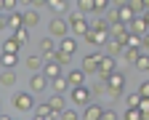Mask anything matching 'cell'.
Returning <instances> with one entry per match:
<instances>
[{
	"label": "cell",
	"mask_w": 149,
	"mask_h": 120,
	"mask_svg": "<svg viewBox=\"0 0 149 120\" xmlns=\"http://www.w3.org/2000/svg\"><path fill=\"white\" fill-rule=\"evenodd\" d=\"M67 24H69V32L83 35V32L88 29V19H85V13H80L77 8H74V11H69V16H67Z\"/></svg>",
	"instance_id": "6da1fadb"
},
{
	"label": "cell",
	"mask_w": 149,
	"mask_h": 120,
	"mask_svg": "<svg viewBox=\"0 0 149 120\" xmlns=\"http://www.w3.org/2000/svg\"><path fill=\"white\" fill-rule=\"evenodd\" d=\"M45 88H48V77H45L40 69L32 72V77H29V91H32V93H43Z\"/></svg>",
	"instance_id": "ba28073f"
},
{
	"label": "cell",
	"mask_w": 149,
	"mask_h": 120,
	"mask_svg": "<svg viewBox=\"0 0 149 120\" xmlns=\"http://www.w3.org/2000/svg\"><path fill=\"white\" fill-rule=\"evenodd\" d=\"M0 29H6V16L0 13Z\"/></svg>",
	"instance_id": "ee69618b"
},
{
	"label": "cell",
	"mask_w": 149,
	"mask_h": 120,
	"mask_svg": "<svg viewBox=\"0 0 149 120\" xmlns=\"http://www.w3.org/2000/svg\"><path fill=\"white\" fill-rule=\"evenodd\" d=\"M109 37H115L117 43H123V46H125V40H128V27H125L123 22L109 24Z\"/></svg>",
	"instance_id": "30bf717a"
},
{
	"label": "cell",
	"mask_w": 149,
	"mask_h": 120,
	"mask_svg": "<svg viewBox=\"0 0 149 120\" xmlns=\"http://www.w3.org/2000/svg\"><path fill=\"white\" fill-rule=\"evenodd\" d=\"M64 77H67V86H80V83H85V72L83 69H69V72H64Z\"/></svg>",
	"instance_id": "4fadbf2b"
},
{
	"label": "cell",
	"mask_w": 149,
	"mask_h": 120,
	"mask_svg": "<svg viewBox=\"0 0 149 120\" xmlns=\"http://www.w3.org/2000/svg\"><path fill=\"white\" fill-rule=\"evenodd\" d=\"M19 64V53H8V51H3V53H0V67H16Z\"/></svg>",
	"instance_id": "7402d4cb"
},
{
	"label": "cell",
	"mask_w": 149,
	"mask_h": 120,
	"mask_svg": "<svg viewBox=\"0 0 149 120\" xmlns=\"http://www.w3.org/2000/svg\"><path fill=\"white\" fill-rule=\"evenodd\" d=\"M24 64H27L29 72H37V69L43 67V56H27V62H24Z\"/></svg>",
	"instance_id": "4316f807"
},
{
	"label": "cell",
	"mask_w": 149,
	"mask_h": 120,
	"mask_svg": "<svg viewBox=\"0 0 149 120\" xmlns=\"http://www.w3.org/2000/svg\"><path fill=\"white\" fill-rule=\"evenodd\" d=\"M45 8H51L53 13H61L67 11V0H45Z\"/></svg>",
	"instance_id": "484cf974"
},
{
	"label": "cell",
	"mask_w": 149,
	"mask_h": 120,
	"mask_svg": "<svg viewBox=\"0 0 149 120\" xmlns=\"http://www.w3.org/2000/svg\"><path fill=\"white\" fill-rule=\"evenodd\" d=\"M45 6V0H32V8H43Z\"/></svg>",
	"instance_id": "b9f144b4"
},
{
	"label": "cell",
	"mask_w": 149,
	"mask_h": 120,
	"mask_svg": "<svg viewBox=\"0 0 149 120\" xmlns=\"http://www.w3.org/2000/svg\"><path fill=\"white\" fill-rule=\"evenodd\" d=\"M19 3H22L24 8H29V6H32V0H19Z\"/></svg>",
	"instance_id": "f6af8a7d"
},
{
	"label": "cell",
	"mask_w": 149,
	"mask_h": 120,
	"mask_svg": "<svg viewBox=\"0 0 149 120\" xmlns=\"http://www.w3.org/2000/svg\"><path fill=\"white\" fill-rule=\"evenodd\" d=\"M115 69V56H109V53H101L99 56V69H96V75L101 77V80H107V75Z\"/></svg>",
	"instance_id": "52a82bcc"
},
{
	"label": "cell",
	"mask_w": 149,
	"mask_h": 120,
	"mask_svg": "<svg viewBox=\"0 0 149 120\" xmlns=\"http://www.w3.org/2000/svg\"><path fill=\"white\" fill-rule=\"evenodd\" d=\"M133 64H136V67H139L141 72H146V69H149V53H139Z\"/></svg>",
	"instance_id": "f546056e"
},
{
	"label": "cell",
	"mask_w": 149,
	"mask_h": 120,
	"mask_svg": "<svg viewBox=\"0 0 149 120\" xmlns=\"http://www.w3.org/2000/svg\"><path fill=\"white\" fill-rule=\"evenodd\" d=\"M19 8V0H3V11H13Z\"/></svg>",
	"instance_id": "ab89813d"
},
{
	"label": "cell",
	"mask_w": 149,
	"mask_h": 120,
	"mask_svg": "<svg viewBox=\"0 0 149 120\" xmlns=\"http://www.w3.org/2000/svg\"><path fill=\"white\" fill-rule=\"evenodd\" d=\"M139 96H149V83H146V80L139 86Z\"/></svg>",
	"instance_id": "60d3db41"
},
{
	"label": "cell",
	"mask_w": 149,
	"mask_h": 120,
	"mask_svg": "<svg viewBox=\"0 0 149 120\" xmlns=\"http://www.w3.org/2000/svg\"><path fill=\"white\" fill-rule=\"evenodd\" d=\"M59 40H61V43H59V46H56V48H61L64 53H69V56H72L74 51H77V40H74V37H69V35H64V37H59Z\"/></svg>",
	"instance_id": "9a60e30c"
},
{
	"label": "cell",
	"mask_w": 149,
	"mask_h": 120,
	"mask_svg": "<svg viewBox=\"0 0 149 120\" xmlns=\"http://www.w3.org/2000/svg\"><path fill=\"white\" fill-rule=\"evenodd\" d=\"M104 53H109V56H120V48H123V43H117L115 37H107V43H104Z\"/></svg>",
	"instance_id": "cb8c5ba5"
},
{
	"label": "cell",
	"mask_w": 149,
	"mask_h": 120,
	"mask_svg": "<svg viewBox=\"0 0 149 120\" xmlns=\"http://www.w3.org/2000/svg\"><path fill=\"white\" fill-rule=\"evenodd\" d=\"M48 107L53 109V115H56V112H61V109L67 107V104H64V93H53V96L48 99Z\"/></svg>",
	"instance_id": "ffe728a7"
},
{
	"label": "cell",
	"mask_w": 149,
	"mask_h": 120,
	"mask_svg": "<svg viewBox=\"0 0 149 120\" xmlns=\"http://www.w3.org/2000/svg\"><path fill=\"white\" fill-rule=\"evenodd\" d=\"M13 40H16L19 46H27V40H29V29H27L24 24H22V27H16V29H13Z\"/></svg>",
	"instance_id": "603a6c76"
},
{
	"label": "cell",
	"mask_w": 149,
	"mask_h": 120,
	"mask_svg": "<svg viewBox=\"0 0 149 120\" xmlns=\"http://www.w3.org/2000/svg\"><path fill=\"white\" fill-rule=\"evenodd\" d=\"M101 109H104V107H99V104L88 102V104H85V112H83L80 117H85V120H99V117H101Z\"/></svg>",
	"instance_id": "e0dca14e"
},
{
	"label": "cell",
	"mask_w": 149,
	"mask_h": 120,
	"mask_svg": "<svg viewBox=\"0 0 149 120\" xmlns=\"http://www.w3.org/2000/svg\"><path fill=\"white\" fill-rule=\"evenodd\" d=\"M0 117H3V120H6V117H8V115H3V107H0Z\"/></svg>",
	"instance_id": "bcb514c9"
},
{
	"label": "cell",
	"mask_w": 149,
	"mask_h": 120,
	"mask_svg": "<svg viewBox=\"0 0 149 120\" xmlns=\"http://www.w3.org/2000/svg\"><path fill=\"white\" fill-rule=\"evenodd\" d=\"M53 117H59V120H77L80 115H77V112H74V109H67V107H64L61 112H56Z\"/></svg>",
	"instance_id": "4dcf8cb0"
},
{
	"label": "cell",
	"mask_w": 149,
	"mask_h": 120,
	"mask_svg": "<svg viewBox=\"0 0 149 120\" xmlns=\"http://www.w3.org/2000/svg\"><path fill=\"white\" fill-rule=\"evenodd\" d=\"M120 117H123V120H141V115H139V109H136V107H128V109H125V115H120Z\"/></svg>",
	"instance_id": "e575fe53"
},
{
	"label": "cell",
	"mask_w": 149,
	"mask_h": 120,
	"mask_svg": "<svg viewBox=\"0 0 149 120\" xmlns=\"http://www.w3.org/2000/svg\"><path fill=\"white\" fill-rule=\"evenodd\" d=\"M6 27H11V29H16V27H22V11H8V16H6Z\"/></svg>",
	"instance_id": "44dd1931"
},
{
	"label": "cell",
	"mask_w": 149,
	"mask_h": 120,
	"mask_svg": "<svg viewBox=\"0 0 149 120\" xmlns=\"http://www.w3.org/2000/svg\"><path fill=\"white\" fill-rule=\"evenodd\" d=\"M48 32H51V37H64V35H69V24H67V19H61V16L51 19Z\"/></svg>",
	"instance_id": "277c9868"
},
{
	"label": "cell",
	"mask_w": 149,
	"mask_h": 120,
	"mask_svg": "<svg viewBox=\"0 0 149 120\" xmlns=\"http://www.w3.org/2000/svg\"><path fill=\"white\" fill-rule=\"evenodd\" d=\"M128 27V32H133V35H146V29H149V22H146V16H141V13H136L130 22L125 24Z\"/></svg>",
	"instance_id": "8992f818"
},
{
	"label": "cell",
	"mask_w": 149,
	"mask_h": 120,
	"mask_svg": "<svg viewBox=\"0 0 149 120\" xmlns=\"http://www.w3.org/2000/svg\"><path fill=\"white\" fill-rule=\"evenodd\" d=\"M139 104V93H128L125 96V107H136Z\"/></svg>",
	"instance_id": "f35d334b"
},
{
	"label": "cell",
	"mask_w": 149,
	"mask_h": 120,
	"mask_svg": "<svg viewBox=\"0 0 149 120\" xmlns=\"http://www.w3.org/2000/svg\"><path fill=\"white\" fill-rule=\"evenodd\" d=\"M128 3V0H112V6H115V8H120V6H125Z\"/></svg>",
	"instance_id": "7bdbcfd3"
},
{
	"label": "cell",
	"mask_w": 149,
	"mask_h": 120,
	"mask_svg": "<svg viewBox=\"0 0 149 120\" xmlns=\"http://www.w3.org/2000/svg\"><path fill=\"white\" fill-rule=\"evenodd\" d=\"M117 16H120V22H123V24H128V22H130V19H133L136 13L130 11L128 6H120V8H117Z\"/></svg>",
	"instance_id": "83f0119b"
},
{
	"label": "cell",
	"mask_w": 149,
	"mask_h": 120,
	"mask_svg": "<svg viewBox=\"0 0 149 120\" xmlns=\"http://www.w3.org/2000/svg\"><path fill=\"white\" fill-rule=\"evenodd\" d=\"M99 56H101V51H88L85 56H83V72L85 75H93V72H96L99 69Z\"/></svg>",
	"instance_id": "5b68a950"
},
{
	"label": "cell",
	"mask_w": 149,
	"mask_h": 120,
	"mask_svg": "<svg viewBox=\"0 0 149 120\" xmlns=\"http://www.w3.org/2000/svg\"><path fill=\"white\" fill-rule=\"evenodd\" d=\"M40 72L51 80V77H56V75H61L64 69H61V64H56L53 59H43V67H40Z\"/></svg>",
	"instance_id": "8fae6325"
},
{
	"label": "cell",
	"mask_w": 149,
	"mask_h": 120,
	"mask_svg": "<svg viewBox=\"0 0 149 120\" xmlns=\"http://www.w3.org/2000/svg\"><path fill=\"white\" fill-rule=\"evenodd\" d=\"M120 115L115 112V109H101V120H117Z\"/></svg>",
	"instance_id": "74e56055"
},
{
	"label": "cell",
	"mask_w": 149,
	"mask_h": 120,
	"mask_svg": "<svg viewBox=\"0 0 149 120\" xmlns=\"http://www.w3.org/2000/svg\"><path fill=\"white\" fill-rule=\"evenodd\" d=\"M120 56H123L125 64H133L136 56H139V48H133V46H123V48H120Z\"/></svg>",
	"instance_id": "d6986e66"
},
{
	"label": "cell",
	"mask_w": 149,
	"mask_h": 120,
	"mask_svg": "<svg viewBox=\"0 0 149 120\" xmlns=\"http://www.w3.org/2000/svg\"><path fill=\"white\" fill-rule=\"evenodd\" d=\"M77 11L80 13H91L93 11V0H77Z\"/></svg>",
	"instance_id": "836d02e7"
},
{
	"label": "cell",
	"mask_w": 149,
	"mask_h": 120,
	"mask_svg": "<svg viewBox=\"0 0 149 120\" xmlns=\"http://www.w3.org/2000/svg\"><path fill=\"white\" fill-rule=\"evenodd\" d=\"M104 19H107V24H117V22H120L117 8H109V6H107V16H104Z\"/></svg>",
	"instance_id": "d6a6232c"
},
{
	"label": "cell",
	"mask_w": 149,
	"mask_h": 120,
	"mask_svg": "<svg viewBox=\"0 0 149 120\" xmlns=\"http://www.w3.org/2000/svg\"><path fill=\"white\" fill-rule=\"evenodd\" d=\"M48 86H51L56 93H64V91L69 88V86H67V77H64V72H61V75H56V77H51V80H48Z\"/></svg>",
	"instance_id": "ac0fdd59"
},
{
	"label": "cell",
	"mask_w": 149,
	"mask_h": 120,
	"mask_svg": "<svg viewBox=\"0 0 149 120\" xmlns=\"http://www.w3.org/2000/svg\"><path fill=\"white\" fill-rule=\"evenodd\" d=\"M107 6H109V0H93V11L91 13H101V11H107Z\"/></svg>",
	"instance_id": "8d00e7d4"
},
{
	"label": "cell",
	"mask_w": 149,
	"mask_h": 120,
	"mask_svg": "<svg viewBox=\"0 0 149 120\" xmlns=\"http://www.w3.org/2000/svg\"><path fill=\"white\" fill-rule=\"evenodd\" d=\"M22 24L27 27V29H32V27H37V24H40V11H37V8H24L22 11Z\"/></svg>",
	"instance_id": "9c48e42d"
},
{
	"label": "cell",
	"mask_w": 149,
	"mask_h": 120,
	"mask_svg": "<svg viewBox=\"0 0 149 120\" xmlns=\"http://www.w3.org/2000/svg\"><path fill=\"white\" fill-rule=\"evenodd\" d=\"M51 59H53V62H56V64H61V67H67V64H69V59H72V56H69V53H64L61 48H56V51L51 53Z\"/></svg>",
	"instance_id": "d4e9b609"
},
{
	"label": "cell",
	"mask_w": 149,
	"mask_h": 120,
	"mask_svg": "<svg viewBox=\"0 0 149 120\" xmlns=\"http://www.w3.org/2000/svg\"><path fill=\"white\" fill-rule=\"evenodd\" d=\"M11 104H13V109L16 112H32V107H35V96H32V91L29 93H13V99H11Z\"/></svg>",
	"instance_id": "7a4b0ae2"
},
{
	"label": "cell",
	"mask_w": 149,
	"mask_h": 120,
	"mask_svg": "<svg viewBox=\"0 0 149 120\" xmlns=\"http://www.w3.org/2000/svg\"><path fill=\"white\" fill-rule=\"evenodd\" d=\"M104 91H107V83H104V80H99V83L91 86V93H93V96H101Z\"/></svg>",
	"instance_id": "d590c367"
},
{
	"label": "cell",
	"mask_w": 149,
	"mask_h": 120,
	"mask_svg": "<svg viewBox=\"0 0 149 120\" xmlns=\"http://www.w3.org/2000/svg\"><path fill=\"white\" fill-rule=\"evenodd\" d=\"M91 29H96V32H107L109 35V24H107V19H96L93 24H88Z\"/></svg>",
	"instance_id": "1f68e13d"
},
{
	"label": "cell",
	"mask_w": 149,
	"mask_h": 120,
	"mask_svg": "<svg viewBox=\"0 0 149 120\" xmlns=\"http://www.w3.org/2000/svg\"><path fill=\"white\" fill-rule=\"evenodd\" d=\"M53 51H56V37H51V35L43 37V40H40V56H43V59H51Z\"/></svg>",
	"instance_id": "7c38bea8"
},
{
	"label": "cell",
	"mask_w": 149,
	"mask_h": 120,
	"mask_svg": "<svg viewBox=\"0 0 149 120\" xmlns=\"http://www.w3.org/2000/svg\"><path fill=\"white\" fill-rule=\"evenodd\" d=\"M32 112H35L32 117H37V120H48V117H53V109L48 107V102H45V104H35Z\"/></svg>",
	"instance_id": "2e32d148"
},
{
	"label": "cell",
	"mask_w": 149,
	"mask_h": 120,
	"mask_svg": "<svg viewBox=\"0 0 149 120\" xmlns=\"http://www.w3.org/2000/svg\"><path fill=\"white\" fill-rule=\"evenodd\" d=\"M0 13H3V0H0Z\"/></svg>",
	"instance_id": "7dc6e473"
},
{
	"label": "cell",
	"mask_w": 149,
	"mask_h": 120,
	"mask_svg": "<svg viewBox=\"0 0 149 120\" xmlns=\"http://www.w3.org/2000/svg\"><path fill=\"white\" fill-rule=\"evenodd\" d=\"M69 96H72V102L77 104V107H85L91 99H93V93H91V88H85V83H80V86H69Z\"/></svg>",
	"instance_id": "3957f363"
},
{
	"label": "cell",
	"mask_w": 149,
	"mask_h": 120,
	"mask_svg": "<svg viewBox=\"0 0 149 120\" xmlns=\"http://www.w3.org/2000/svg\"><path fill=\"white\" fill-rule=\"evenodd\" d=\"M0 86L3 88H13L16 86V72L11 67H3V72H0Z\"/></svg>",
	"instance_id": "5bb4252c"
},
{
	"label": "cell",
	"mask_w": 149,
	"mask_h": 120,
	"mask_svg": "<svg viewBox=\"0 0 149 120\" xmlns=\"http://www.w3.org/2000/svg\"><path fill=\"white\" fill-rule=\"evenodd\" d=\"M3 51H8V53H19V51H22V46H19L13 37H8V40H3Z\"/></svg>",
	"instance_id": "f1b7e54d"
}]
</instances>
